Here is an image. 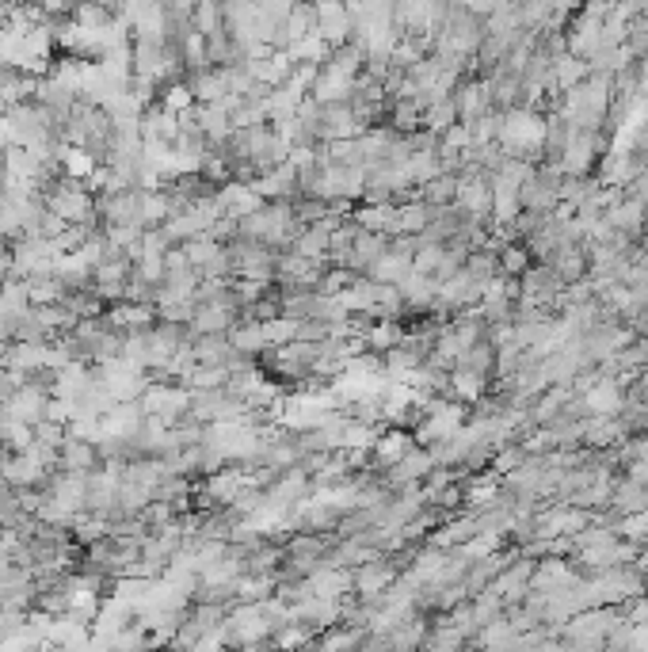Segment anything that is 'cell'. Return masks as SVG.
<instances>
[{
    "label": "cell",
    "mask_w": 648,
    "mask_h": 652,
    "mask_svg": "<svg viewBox=\"0 0 648 652\" xmlns=\"http://www.w3.org/2000/svg\"><path fill=\"white\" fill-rule=\"evenodd\" d=\"M16 275L20 279H39V275H54L58 271L61 252L54 241H39V237H20L16 245Z\"/></svg>",
    "instance_id": "1"
},
{
    "label": "cell",
    "mask_w": 648,
    "mask_h": 652,
    "mask_svg": "<svg viewBox=\"0 0 648 652\" xmlns=\"http://www.w3.org/2000/svg\"><path fill=\"white\" fill-rule=\"evenodd\" d=\"M454 111H458V126L481 123L485 115H492V92L481 77H466V81L454 88Z\"/></svg>",
    "instance_id": "2"
},
{
    "label": "cell",
    "mask_w": 648,
    "mask_h": 652,
    "mask_svg": "<svg viewBox=\"0 0 648 652\" xmlns=\"http://www.w3.org/2000/svg\"><path fill=\"white\" fill-rule=\"evenodd\" d=\"M100 466H103L100 447H96L92 439H77V435H69V439L61 443V450H58L61 473H81V477H92Z\"/></svg>",
    "instance_id": "3"
},
{
    "label": "cell",
    "mask_w": 648,
    "mask_h": 652,
    "mask_svg": "<svg viewBox=\"0 0 648 652\" xmlns=\"http://www.w3.org/2000/svg\"><path fill=\"white\" fill-rule=\"evenodd\" d=\"M50 389L39 386V382H27V386L16 393V401L8 405V412H12V420H20V424H27V428H39L42 420L50 416Z\"/></svg>",
    "instance_id": "4"
},
{
    "label": "cell",
    "mask_w": 648,
    "mask_h": 652,
    "mask_svg": "<svg viewBox=\"0 0 648 652\" xmlns=\"http://www.w3.org/2000/svg\"><path fill=\"white\" fill-rule=\"evenodd\" d=\"M16 275V252H12V241H0V286Z\"/></svg>",
    "instance_id": "5"
},
{
    "label": "cell",
    "mask_w": 648,
    "mask_h": 652,
    "mask_svg": "<svg viewBox=\"0 0 648 652\" xmlns=\"http://www.w3.org/2000/svg\"><path fill=\"white\" fill-rule=\"evenodd\" d=\"M8 424H12V412H8V405H0V450L8 443Z\"/></svg>",
    "instance_id": "6"
}]
</instances>
